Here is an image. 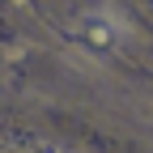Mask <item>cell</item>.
I'll return each mask as SVG.
<instances>
[{
  "label": "cell",
  "mask_w": 153,
  "mask_h": 153,
  "mask_svg": "<svg viewBox=\"0 0 153 153\" xmlns=\"http://www.w3.org/2000/svg\"><path fill=\"white\" fill-rule=\"evenodd\" d=\"M85 30H89V38H94V43H98V47H106L111 38H115V30H111V22L102 26V22H98V13L89 17V26H85Z\"/></svg>",
  "instance_id": "cell-1"
}]
</instances>
